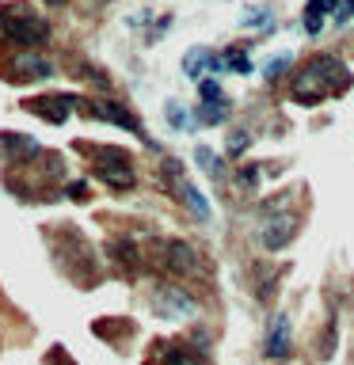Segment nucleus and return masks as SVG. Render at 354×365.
Wrapping results in <instances>:
<instances>
[{
  "instance_id": "obj_2",
  "label": "nucleus",
  "mask_w": 354,
  "mask_h": 365,
  "mask_svg": "<svg viewBox=\"0 0 354 365\" xmlns=\"http://www.w3.org/2000/svg\"><path fill=\"white\" fill-rule=\"evenodd\" d=\"M76 148L88 156L91 171H96V175L107 182V187L130 190L133 182H137V171H133L130 153H122V148H114V145H88V141H76Z\"/></svg>"
},
{
  "instance_id": "obj_7",
  "label": "nucleus",
  "mask_w": 354,
  "mask_h": 365,
  "mask_svg": "<svg viewBox=\"0 0 354 365\" xmlns=\"http://www.w3.org/2000/svg\"><path fill=\"white\" fill-rule=\"evenodd\" d=\"M293 232H297V217H290V213L270 217V221L259 228V244L267 247V251H282L293 240Z\"/></svg>"
},
{
  "instance_id": "obj_26",
  "label": "nucleus",
  "mask_w": 354,
  "mask_h": 365,
  "mask_svg": "<svg viewBox=\"0 0 354 365\" xmlns=\"http://www.w3.org/2000/svg\"><path fill=\"white\" fill-rule=\"evenodd\" d=\"M69 194H73V198H84L88 187H84V182H69Z\"/></svg>"
},
{
  "instance_id": "obj_5",
  "label": "nucleus",
  "mask_w": 354,
  "mask_h": 365,
  "mask_svg": "<svg viewBox=\"0 0 354 365\" xmlns=\"http://www.w3.org/2000/svg\"><path fill=\"white\" fill-rule=\"evenodd\" d=\"M42 153L46 148L39 145V137L16 133V130L0 133V160H4V164H27V160H39Z\"/></svg>"
},
{
  "instance_id": "obj_8",
  "label": "nucleus",
  "mask_w": 354,
  "mask_h": 365,
  "mask_svg": "<svg viewBox=\"0 0 354 365\" xmlns=\"http://www.w3.org/2000/svg\"><path fill=\"white\" fill-rule=\"evenodd\" d=\"M263 350H267V358H274V361L290 358V316H285V312H278L270 319V331H267Z\"/></svg>"
},
{
  "instance_id": "obj_3",
  "label": "nucleus",
  "mask_w": 354,
  "mask_h": 365,
  "mask_svg": "<svg viewBox=\"0 0 354 365\" xmlns=\"http://www.w3.org/2000/svg\"><path fill=\"white\" fill-rule=\"evenodd\" d=\"M148 304H153V312L160 319H191V316H198V301H194L191 293H183L179 285H156Z\"/></svg>"
},
{
  "instance_id": "obj_13",
  "label": "nucleus",
  "mask_w": 354,
  "mask_h": 365,
  "mask_svg": "<svg viewBox=\"0 0 354 365\" xmlns=\"http://www.w3.org/2000/svg\"><path fill=\"white\" fill-rule=\"evenodd\" d=\"M339 0H308L305 8V31L308 34H320V27H324V11H335Z\"/></svg>"
},
{
  "instance_id": "obj_11",
  "label": "nucleus",
  "mask_w": 354,
  "mask_h": 365,
  "mask_svg": "<svg viewBox=\"0 0 354 365\" xmlns=\"http://www.w3.org/2000/svg\"><path fill=\"white\" fill-rule=\"evenodd\" d=\"M160 361L164 365H206L202 354L183 346V342H160Z\"/></svg>"
},
{
  "instance_id": "obj_17",
  "label": "nucleus",
  "mask_w": 354,
  "mask_h": 365,
  "mask_svg": "<svg viewBox=\"0 0 354 365\" xmlns=\"http://www.w3.org/2000/svg\"><path fill=\"white\" fill-rule=\"evenodd\" d=\"M168 122H171V125H176V130H191V125H194V122L187 118V110H183V107H179V103H176V99H171V103H168Z\"/></svg>"
},
{
  "instance_id": "obj_21",
  "label": "nucleus",
  "mask_w": 354,
  "mask_h": 365,
  "mask_svg": "<svg viewBox=\"0 0 354 365\" xmlns=\"http://www.w3.org/2000/svg\"><path fill=\"white\" fill-rule=\"evenodd\" d=\"M267 23H270V11L267 8H259V11L248 8L244 11V27H267Z\"/></svg>"
},
{
  "instance_id": "obj_22",
  "label": "nucleus",
  "mask_w": 354,
  "mask_h": 365,
  "mask_svg": "<svg viewBox=\"0 0 354 365\" xmlns=\"http://www.w3.org/2000/svg\"><path fill=\"white\" fill-rule=\"evenodd\" d=\"M198 164H202L206 171H210V175H221V160H217V156L210 153V148H202V145H198Z\"/></svg>"
},
{
  "instance_id": "obj_25",
  "label": "nucleus",
  "mask_w": 354,
  "mask_h": 365,
  "mask_svg": "<svg viewBox=\"0 0 354 365\" xmlns=\"http://www.w3.org/2000/svg\"><path fill=\"white\" fill-rule=\"evenodd\" d=\"M50 361H54V365H73V361H69V354H65V350H54V354H50Z\"/></svg>"
},
{
  "instance_id": "obj_19",
  "label": "nucleus",
  "mask_w": 354,
  "mask_h": 365,
  "mask_svg": "<svg viewBox=\"0 0 354 365\" xmlns=\"http://www.w3.org/2000/svg\"><path fill=\"white\" fill-rule=\"evenodd\" d=\"M198 91H202V99L206 103H225V96H221V88H217V80H198Z\"/></svg>"
},
{
  "instance_id": "obj_23",
  "label": "nucleus",
  "mask_w": 354,
  "mask_h": 365,
  "mask_svg": "<svg viewBox=\"0 0 354 365\" xmlns=\"http://www.w3.org/2000/svg\"><path fill=\"white\" fill-rule=\"evenodd\" d=\"M259 182V168H244L240 171V187H256Z\"/></svg>"
},
{
  "instance_id": "obj_15",
  "label": "nucleus",
  "mask_w": 354,
  "mask_h": 365,
  "mask_svg": "<svg viewBox=\"0 0 354 365\" xmlns=\"http://www.w3.org/2000/svg\"><path fill=\"white\" fill-rule=\"evenodd\" d=\"M206 68H217V57L210 50H191L187 57H183V73L187 76H198V73H206Z\"/></svg>"
},
{
  "instance_id": "obj_10",
  "label": "nucleus",
  "mask_w": 354,
  "mask_h": 365,
  "mask_svg": "<svg viewBox=\"0 0 354 365\" xmlns=\"http://www.w3.org/2000/svg\"><path fill=\"white\" fill-rule=\"evenodd\" d=\"M308 73H313V76L320 80V84H335V88L347 84V68H343V61H339V57H331V53H324V57H313Z\"/></svg>"
},
{
  "instance_id": "obj_4",
  "label": "nucleus",
  "mask_w": 354,
  "mask_h": 365,
  "mask_svg": "<svg viewBox=\"0 0 354 365\" xmlns=\"http://www.w3.org/2000/svg\"><path fill=\"white\" fill-rule=\"evenodd\" d=\"M84 99H76V96H61V91H46V96H31V99H23V107H27L31 114H39V118L46 122H54V125H61L69 118V110L80 107Z\"/></svg>"
},
{
  "instance_id": "obj_27",
  "label": "nucleus",
  "mask_w": 354,
  "mask_h": 365,
  "mask_svg": "<svg viewBox=\"0 0 354 365\" xmlns=\"http://www.w3.org/2000/svg\"><path fill=\"white\" fill-rule=\"evenodd\" d=\"M46 4H65V0H46Z\"/></svg>"
},
{
  "instance_id": "obj_14",
  "label": "nucleus",
  "mask_w": 354,
  "mask_h": 365,
  "mask_svg": "<svg viewBox=\"0 0 354 365\" xmlns=\"http://www.w3.org/2000/svg\"><path fill=\"white\" fill-rule=\"evenodd\" d=\"M179 198L187 202V210L198 217V221H206V217H210V202H206V194L198 190V187H191V182H183L179 187Z\"/></svg>"
},
{
  "instance_id": "obj_9",
  "label": "nucleus",
  "mask_w": 354,
  "mask_h": 365,
  "mask_svg": "<svg viewBox=\"0 0 354 365\" xmlns=\"http://www.w3.org/2000/svg\"><path fill=\"white\" fill-rule=\"evenodd\" d=\"M84 107L96 114V118H107V122H114V125H122L126 133H137V137H145V130H141V122L133 118L126 107H118V103H88L84 99Z\"/></svg>"
},
{
  "instance_id": "obj_6",
  "label": "nucleus",
  "mask_w": 354,
  "mask_h": 365,
  "mask_svg": "<svg viewBox=\"0 0 354 365\" xmlns=\"http://www.w3.org/2000/svg\"><path fill=\"white\" fill-rule=\"evenodd\" d=\"M160 262H164V270L179 274V278L198 274V251L191 244H183V240H168V244L160 247Z\"/></svg>"
},
{
  "instance_id": "obj_20",
  "label": "nucleus",
  "mask_w": 354,
  "mask_h": 365,
  "mask_svg": "<svg viewBox=\"0 0 354 365\" xmlns=\"http://www.w3.org/2000/svg\"><path fill=\"white\" fill-rule=\"evenodd\" d=\"M198 114H202V122H206V125H217V122L225 118V103H206Z\"/></svg>"
},
{
  "instance_id": "obj_16",
  "label": "nucleus",
  "mask_w": 354,
  "mask_h": 365,
  "mask_svg": "<svg viewBox=\"0 0 354 365\" xmlns=\"http://www.w3.org/2000/svg\"><path fill=\"white\" fill-rule=\"evenodd\" d=\"M248 145H251V133H248V130H236L233 137H228L225 153H228V156H244V153H248Z\"/></svg>"
},
{
  "instance_id": "obj_1",
  "label": "nucleus",
  "mask_w": 354,
  "mask_h": 365,
  "mask_svg": "<svg viewBox=\"0 0 354 365\" xmlns=\"http://www.w3.org/2000/svg\"><path fill=\"white\" fill-rule=\"evenodd\" d=\"M0 34L23 50H34V46L50 42V23L42 11L31 8V0H4L0 4Z\"/></svg>"
},
{
  "instance_id": "obj_24",
  "label": "nucleus",
  "mask_w": 354,
  "mask_h": 365,
  "mask_svg": "<svg viewBox=\"0 0 354 365\" xmlns=\"http://www.w3.org/2000/svg\"><path fill=\"white\" fill-rule=\"evenodd\" d=\"M354 16V0H343V8H339V16H335V23H347Z\"/></svg>"
},
{
  "instance_id": "obj_12",
  "label": "nucleus",
  "mask_w": 354,
  "mask_h": 365,
  "mask_svg": "<svg viewBox=\"0 0 354 365\" xmlns=\"http://www.w3.org/2000/svg\"><path fill=\"white\" fill-rule=\"evenodd\" d=\"M16 73L31 76V80H42V76L54 73V65L46 61V57H39V53H16Z\"/></svg>"
},
{
  "instance_id": "obj_18",
  "label": "nucleus",
  "mask_w": 354,
  "mask_h": 365,
  "mask_svg": "<svg viewBox=\"0 0 354 365\" xmlns=\"http://www.w3.org/2000/svg\"><path fill=\"white\" fill-rule=\"evenodd\" d=\"M285 68H290V53H278L274 61H267V68H263V76H267V80H278V76L285 73Z\"/></svg>"
}]
</instances>
